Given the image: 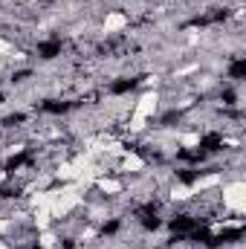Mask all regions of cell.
Segmentation results:
<instances>
[{"mask_svg": "<svg viewBox=\"0 0 246 249\" xmlns=\"http://www.w3.org/2000/svg\"><path fill=\"white\" fill-rule=\"evenodd\" d=\"M157 107H159V96H157V93H145V96H139V102L133 105L130 130H142V127H145V119H148V116H154V113H157Z\"/></svg>", "mask_w": 246, "mask_h": 249, "instance_id": "obj_1", "label": "cell"}, {"mask_svg": "<svg viewBox=\"0 0 246 249\" xmlns=\"http://www.w3.org/2000/svg\"><path fill=\"white\" fill-rule=\"evenodd\" d=\"M223 206L235 214H244L246 212V183L244 180H235V183H226L223 186Z\"/></svg>", "mask_w": 246, "mask_h": 249, "instance_id": "obj_2", "label": "cell"}, {"mask_svg": "<svg viewBox=\"0 0 246 249\" xmlns=\"http://www.w3.org/2000/svg\"><path fill=\"white\" fill-rule=\"evenodd\" d=\"M124 26H127V15H122V12H110V15L102 20V29H105V32H122Z\"/></svg>", "mask_w": 246, "mask_h": 249, "instance_id": "obj_3", "label": "cell"}, {"mask_svg": "<svg viewBox=\"0 0 246 249\" xmlns=\"http://www.w3.org/2000/svg\"><path fill=\"white\" fill-rule=\"evenodd\" d=\"M145 168V160L142 157H136V154H124V160H122V171H142Z\"/></svg>", "mask_w": 246, "mask_h": 249, "instance_id": "obj_4", "label": "cell"}, {"mask_svg": "<svg viewBox=\"0 0 246 249\" xmlns=\"http://www.w3.org/2000/svg\"><path fill=\"white\" fill-rule=\"evenodd\" d=\"M99 188H102L105 194H119L124 186L119 183V180H113V177H99Z\"/></svg>", "mask_w": 246, "mask_h": 249, "instance_id": "obj_5", "label": "cell"}, {"mask_svg": "<svg viewBox=\"0 0 246 249\" xmlns=\"http://www.w3.org/2000/svg\"><path fill=\"white\" fill-rule=\"evenodd\" d=\"M50 220H53L50 209H35V226H38V229H47V226H50Z\"/></svg>", "mask_w": 246, "mask_h": 249, "instance_id": "obj_6", "label": "cell"}, {"mask_svg": "<svg viewBox=\"0 0 246 249\" xmlns=\"http://www.w3.org/2000/svg\"><path fill=\"white\" fill-rule=\"evenodd\" d=\"M55 241H58V238H55L53 232L41 229V238H38V244H41V249H53V247H55Z\"/></svg>", "mask_w": 246, "mask_h": 249, "instance_id": "obj_7", "label": "cell"}, {"mask_svg": "<svg viewBox=\"0 0 246 249\" xmlns=\"http://www.w3.org/2000/svg\"><path fill=\"white\" fill-rule=\"evenodd\" d=\"M191 194H194V191H191L188 186H174L171 188V197H174V200H188Z\"/></svg>", "mask_w": 246, "mask_h": 249, "instance_id": "obj_8", "label": "cell"}, {"mask_svg": "<svg viewBox=\"0 0 246 249\" xmlns=\"http://www.w3.org/2000/svg\"><path fill=\"white\" fill-rule=\"evenodd\" d=\"M180 142H183L185 148H197V145H200V133H185Z\"/></svg>", "mask_w": 246, "mask_h": 249, "instance_id": "obj_9", "label": "cell"}, {"mask_svg": "<svg viewBox=\"0 0 246 249\" xmlns=\"http://www.w3.org/2000/svg\"><path fill=\"white\" fill-rule=\"evenodd\" d=\"M3 53H15V47H12V44H6V41L0 38V55H3Z\"/></svg>", "mask_w": 246, "mask_h": 249, "instance_id": "obj_10", "label": "cell"}, {"mask_svg": "<svg viewBox=\"0 0 246 249\" xmlns=\"http://www.w3.org/2000/svg\"><path fill=\"white\" fill-rule=\"evenodd\" d=\"M9 226H12V223H9V220H3V217H0V235H3V232H6V229H9Z\"/></svg>", "mask_w": 246, "mask_h": 249, "instance_id": "obj_11", "label": "cell"}, {"mask_svg": "<svg viewBox=\"0 0 246 249\" xmlns=\"http://www.w3.org/2000/svg\"><path fill=\"white\" fill-rule=\"evenodd\" d=\"M0 249H9V247H6V244H3V241H0Z\"/></svg>", "mask_w": 246, "mask_h": 249, "instance_id": "obj_12", "label": "cell"}]
</instances>
